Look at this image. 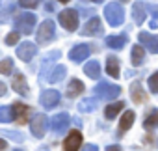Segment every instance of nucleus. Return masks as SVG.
Wrapping results in <instances>:
<instances>
[{
    "mask_svg": "<svg viewBox=\"0 0 158 151\" xmlns=\"http://www.w3.org/2000/svg\"><path fill=\"white\" fill-rule=\"evenodd\" d=\"M69 123H71V118L69 114L61 112V114H56L52 119H50V125H52V131L56 134H63L67 129H69Z\"/></svg>",
    "mask_w": 158,
    "mask_h": 151,
    "instance_id": "0eeeda50",
    "label": "nucleus"
},
{
    "mask_svg": "<svg viewBox=\"0 0 158 151\" xmlns=\"http://www.w3.org/2000/svg\"><path fill=\"white\" fill-rule=\"evenodd\" d=\"M91 2H104V0H91Z\"/></svg>",
    "mask_w": 158,
    "mask_h": 151,
    "instance_id": "58836bf2",
    "label": "nucleus"
},
{
    "mask_svg": "<svg viewBox=\"0 0 158 151\" xmlns=\"http://www.w3.org/2000/svg\"><path fill=\"white\" fill-rule=\"evenodd\" d=\"M35 52H37V47H35L34 43H30V41L21 43V45L17 47V56H19L23 62H30V60L35 56Z\"/></svg>",
    "mask_w": 158,
    "mask_h": 151,
    "instance_id": "9d476101",
    "label": "nucleus"
},
{
    "mask_svg": "<svg viewBox=\"0 0 158 151\" xmlns=\"http://www.w3.org/2000/svg\"><path fill=\"white\" fill-rule=\"evenodd\" d=\"M104 17H106L110 26H121L125 21V11H123L119 2H112L104 8Z\"/></svg>",
    "mask_w": 158,
    "mask_h": 151,
    "instance_id": "f257e3e1",
    "label": "nucleus"
},
{
    "mask_svg": "<svg viewBox=\"0 0 158 151\" xmlns=\"http://www.w3.org/2000/svg\"><path fill=\"white\" fill-rule=\"evenodd\" d=\"M95 93L99 99H104V101H112L115 97H119L121 93V88L115 86V84H110V82H99L97 88H95Z\"/></svg>",
    "mask_w": 158,
    "mask_h": 151,
    "instance_id": "f03ea898",
    "label": "nucleus"
},
{
    "mask_svg": "<svg viewBox=\"0 0 158 151\" xmlns=\"http://www.w3.org/2000/svg\"><path fill=\"white\" fill-rule=\"evenodd\" d=\"M47 123H48V118H47L45 114H37V116H34V119L30 121L32 134L37 136V138L45 136V132H47Z\"/></svg>",
    "mask_w": 158,
    "mask_h": 151,
    "instance_id": "423d86ee",
    "label": "nucleus"
},
{
    "mask_svg": "<svg viewBox=\"0 0 158 151\" xmlns=\"http://www.w3.org/2000/svg\"><path fill=\"white\" fill-rule=\"evenodd\" d=\"M17 151H21V149H17Z\"/></svg>",
    "mask_w": 158,
    "mask_h": 151,
    "instance_id": "a19ab883",
    "label": "nucleus"
},
{
    "mask_svg": "<svg viewBox=\"0 0 158 151\" xmlns=\"http://www.w3.org/2000/svg\"><path fill=\"white\" fill-rule=\"evenodd\" d=\"M63 77H65V67H63V65H58V67L52 69V73L48 75V80H50V82H60Z\"/></svg>",
    "mask_w": 158,
    "mask_h": 151,
    "instance_id": "a878e982",
    "label": "nucleus"
},
{
    "mask_svg": "<svg viewBox=\"0 0 158 151\" xmlns=\"http://www.w3.org/2000/svg\"><path fill=\"white\" fill-rule=\"evenodd\" d=\"M58 2H69V0H58Z\"/></svg>",
    "mask_w": 158,
    "mask_h": 151,
    "instance_id": "ea45409f",
    "label": "nucleus"
},
{
    "mask_svg": "<svg viewBox=\"0 0 158 151\" xmlns=\"http://www.w3.org/2000/svg\"><path fill=\"white\" fill-rule=\"evenodd\" d=\"M19 2H21V6H24V8H37L41 0H19Z\"/></svg>",
    "mask_w": 158,
    "mask_h": 151,
    "instance_id": "7c9ffc66",
    "label": "nucleus"
},
{
    "mask_svg": "<svg viewBox=\"0 0 158 151\" xmlns=\"http://www.w3.org/2000/svg\"><path fill=\"white\" fill-rule=\"evenodd\" d=\"M78 110L84 112V114H89V112H95L97 110V99H84L80 101V105H78Z\"/></svg>",
    "mask_w": 158,
    "mask_h": 151,
    "instance_id": "4be33fe9",
    "label": "nucleus"
},
{
    "mask_svg": "<svg viewBox=\"0 0 158 151\" xmlns=\"http://www.w3.org/2000/svg\"><path fill=\"white\" fill-rule=\"evenodd\" d=\"M13 118H15L13 108H10V106H0V121H2V123H8Z\"/></svg>",
    "mask_w": 158,
    "mask_h": 151,
    "instance_id": "bb28decb",
    "label": "nucleus"
},
{
    "mask_svg": "<svg viewBox=\"0 0 158 151\" xmlns=\"http://www.w3.org/2000/svg\"><path fill=\"white\" fill-rule=\"evenodd\" d=\"M13 69V60L11 58H4L2 62H0V73L2 75H10Z\"/></svg>",
    "mask_w": 158,
    "mask_h": 151,
    "instance_id": "c85d7f7f",
    "label": "nucleus"
},
{
    "mask_svg": "<svg viewBox=\"0 0 158 151\" xmlns=\"http://www.w3.org/2000/svg\"><path fill=\"white\" fill-rule=\"evenodd\" d=\"M82 151H99V147H97L95 144H88V145H84Z\"/></svg>",
    "mask_w": 158,
    "mask_h": 151,
    "instance_id": "72a5a7b5",
    "label": "nucleus"
},
{
    "mask_svg": "<svg viewBox=\"0 0 158 151\" xmlns=\"http://www.w3.org/2000/svg\"><path fill=\"white\" fill-rule=\"evenodd\" d=\"M143 127H145V129H154V127H158V110H154L151 116L145 118Z\"/></svg>",
    "mask_w": 158,
    "mask_h": 151,
    "instance_id": "cd10ccee",
    "label": "nucleus"
},
{
    "mask_svg": "<svg viewBox=\"0 0 158 151\" xmlns=\"http://www.w3.org/2000/svg\"><path fill=\"white\" fill-rule=\"evenodd\" d=\"M106 73L110 75V77H114V79L119 77V60L115 56H108L106 58Z\"/></svg>",
    "mask_w": 158,
    "mask_h": 151,
    "instance_id": "f3484780",
    "label": "nucleus"
},
{
    "mask_svg": "<svg viewBox=\"0 0 158 151\" xmlns=\"http://www.w3.org/2000/svg\"><path fill=\"white\" fill-rule=\"evenodd\" d=\"M145 8H147V11L151 13V17H154V19L158 21V6H156V4H147Z\"/></svg>",
    "mask_w": 158,
    "mask_h": 151,
    "instance_id": "2f4dec72",
    "label": "nucleus"
},
{
    "mask_svg": "<svg viewBox=\"0 0 158 151\" xmlns=\"http://www.w3.org/2000/svg\"><path fill=\"white\" fill-rule=\"evenodd\" d=\"M60 23H61V26L65 30L74 32L78 28V13H76V10H63L60 13Z\"/></svg>",
    "mask_w": 158,
    "mask_h": 151,
    "instance_id": "39448f33",
    "label": "nucleus"
},
{
    "mask_svg": "<svg viewBox=\"0 0 158 151\" xmlns=\"http://www.w3.org/2000/svg\"><path fill=\"white\" fill-rule=\"evenodd\" d=\"M141 47H147V50H151L152 54H158V36H152L149 32H141L138 36Z\"/></svg>",
    "mask_w": 158,
    "mask_h": 151,
    "instance_id": "1a4fd4ad",
    "label": "nucleus"
},
{
    "mask_svg": "<svg viewBox=\"0 0 158 151\" xmlns=\"http://www.w3.org/2000/svg\"><path fill=\"white\" fill-rule=\"evenodd\" d=\"M39 101H41V105L45 108H54L60 103V92H56V90H45L41 93Z\"/></svg>",
    "mask_w": 158,
    "mask_h": 151,
    "instance_id": "9b49d317",
    "label": "nucleus"
},
{
    "mask_svg": "<svg viewBox=\"0 0 158 151\" xmlns=\"http://www.w3.org/2000/svg\"><path fill=\"white\" fill-rule=\"evenodd\" d=\"M80 145H82V134H80V131H71L69 136L63 142V149L65 151H80Z\"/></svg>",
    "mask_w": 158,
    "mask_h": 151,
    "instance_id": "6e6552de",
    "label": "nucleus"
},
{
    "mask_svg": "<svg viewBox=\"0 0 158 151\" xmlns=\"http://www.w3.org/2000/svg\"><path fill=\"white\" fill-rule=\"evenodd\" d=\"M28 112H30V106H26V105H23V103H15V105H13V114H15L17 123L28 121Z\"/></svg>",
    "mask_w": 158,
    "mask_h": 151,
    "instance_id": "4468645a",
    "label": "nucleus"
},
{
    "mask_svg": "<svg viewBox=\"0 0 158 151\" xmlns=\"http://www.w3.org/2000/svg\"><path fill=\"white\" fill-rule=\"evenodd\" d=\"M11 88H13L17 93H21V95H26V93H28V84H26V80H24V77H23L21 73H17L15 77H13Z\"/></svg>",
    "mask_w": 158,
    "mask_h": 151,
    "instance_id": "2eb2a0df",
    "label": "nucleus"
},
{
    "mask_svg": "<svg viewBox=\"0 0 158 151\" xmlns=\"http://www.w3.org/2000/svg\"><path fill=\"white\" fill-rule=\"evenodd\" d=\"M8 147V144H6V140H2V138H0V151H4Z\"/></svg>",
    "mask_w": 158,
    "mask_h": 151,
    "instance_id": "e433bc0d",
    "label": "nucleus"
},
{
    "mask_svg": "<svg viewBox=\"0 0 158 151\" xmlns=\"http://www.w3.org/2000/svg\"><path fill=\"white\" fill-rule=\"evenodd\" d=\"M127 41H128V37L125 34L123 36H110V37H106V47H110V49H123L127 45Z\"/></svg>",
    "mask_w": 158,
    "mask_h": 151,
    "instance_id": "dca6fc26",
    "label": "nucleus"
},
{
    "mask_svg": "<svg viewBox=\"0 0 158 151\" xmlns=\"http://www.w3.org/2000/svg\"><path fill=\"white\" fill-rule=\"evenodd\" d=\"M106 151H121V147H119V145H108Z\"/></svg>",
    "mask_w": 158,
    "mask_h": 151,
    "instance_id": "c9c22d12",
    "label": "nucleus"
},
{
    "mask_svg": "<svg viewBox=\"0 0 158 151\" xmlns=\"http://www.w3.org/2000/svg\"><path fill=\"white\" fill-rule=\"evenodd\" d=\"M117 2H121V4H125V2H130V0H117Z\"/></svg>",
    "mask_w": 158,
    "mask_h": 151,
    "instance_id": "4c0bfd02",
    "label": "nucleus"
},
{
    "mask_svg": "<svg viewBox=\"0 0 158 151\" xmlns=\"http://www.w3.org/2000/svg\"><path fill=\"white\" fill-rule=\"evenodd\" d=\"M89 52H91V49H89V45H76V47H73L71 49V52H69V58L73 60V62H84L88 56H89Z\"/></svg>",
    "mask_w": 158,
    "mask_h": 151,
    "instance_id": "f8f14e48",
    "label": "nucleus"
},
{
    "mask_svg": "<svg viewBox=\"0 0 158 151\" xmlns=\"http://www.w3.org/2000/svg\"><path fill=\"white\" fill-rule=\"evenodd\" d=\"M132 17H134V23L136 24H143L145 21V10H143V2H138L132 6Z\"/></svg>",
    "mask_w": 158,
    "mask_h": 151,
    "instance_id": "a211bd4d",
    "label": "nucleus"
},
{
    "mask_svg": "<svg viewBox=\"0 0 158 151\" xmlns=\"http://www.w3.org/2000/svg\"><path fill=\"white\" fill-rule=\"evenodd\" d=\"M35 26V15L34 13H23L15 21V28L19 34H32Z\"/></svg>",
    "mask_w": 158,
    "mask_h": 151,
    "instance_id": "20e7f679",
    "label": "nucleus"
},
{
    "mask_svg": "<svg viewBox=\"0 0 158 151\" xmlns=\"http://www.w3.org/2000/svg\"><path fill=\"white\" fill-rule=\"evenodd\" d=\"M6 90H8V88H6V84H4V82H0V97L6 95Z\"/></svg>",
    "mask_w": 158,
    "mask_h": 151,
    "instance_id": "f704fd0d",
    "label": "nucleus"
},
{
    "mask_svg": "<svg viewBox=\"0 0 158 151\" xmlns=\"http://www.w3.org/2000/svg\"><path fill=\"white\" fill-rule=\"evenodd\" d=\"M19 41V32H13V34H10L8 37H6V43L8 45H15Z\"/></svg>",
    "mask_w": 158,
    "mask_h": 151,
    "instance_id": "473e14b6",
    "label": "nucleus"
},
{
    "mask_svg": "<svg viewBox=\"0 0 158 151\" xmlns=\"http://www.w3.org/2000/svg\"><path fill=\"white\" fill-rule=\"evenodd\" d=\"M123 106H125V103L121 101V103H114V105H110V106H106V110H104V116L108 118V119H112V118H115L121 110H123Z\"/></svg>",
    "mask_w": 158,
    "mask_h": 151,
    "instance_id": "393cba45",
    "label": "nucleus"
},
{
    "mask_svg": "<svg viewBox=\"0 0 158 151\" xmlns=\"http://www.w3.org/2000/svg\"><path fill=\"white\" fill-rule=\"evenodd\" d=\"M35 36H37V43H41V45L52 41L54 36H56V26H54V23H52L50 19L43 21V23L39 24V30L35 32Z\"/></svg>",
    "mask_w": 158,
    "mask_h": 151,
    "instance_id": "7ed1b4c3",
    "label": "nucleus"
},
{
    "mask_svg": "<svg viewBox=\"0 0 158 151\" xmlns=\"http://www.w3.org/2000/svg\"><path fill=\"white\" fill-rule=\"evenodd\" d=\"M80 34H84V36H101V34H102V24H101V21H99L97 17H91V19L84 24V28H82Z\"/></svg>",
    "mask_w": 158,
    "mask_h": 151,
    "instance_id": "ddd939ff",
    "label": "nucleus"
},
{
    "mask_svg": "<svg viewBox=\"0 0 158 151\" xmlns=\"http://www.w3.org/2000/svg\"><path fill=\"white\" fill-rule=\"evenodd\" d=\"M130 95H132V101H134V103H141V101L145 99V93H143L141 84H139L138 80L130 86Z\"/></svg>",
    "mask_w": 158,
    "mask_h": 151,
    "instance_id": "5701e85b",
    "label": "nucleus"
},
{
    "mask_svg": "<svg viewBox=\"0 0 158 151\" xmlns=\"http://www.w3.org/2000/svg\"><path fill=\"white\" fill-rule=\"evenodd\" d=\"M149 90L152 93H158V71L152 73L151 77H149Z\"/></svg>",
    "mask_w": 158,
    "mask_h": 151,
    "instance_id": "c756f323",
    "label": "nucleus"
},
{
    "mask_svg": "<svg viewBox=\"0 0 158 151\" xmlns=\"http://www.w3.org/2000/svg\"><path fill=\"white\" fill-rule=\"evenodd\" d=\"M84 73L88 75L89 79H99L101 77V65H99V62H88L84 65Z\"/></svg>",
    "mask_w": 158,
    "mask_h": 151,
    "instance_id": "aec40b11",
    "label": "nucleus"
},
{
    "mask_svg": "<svg viewBox=\"0 0 158 151\" xmlns=\"http://www.w3.org/2000/svg\"><path fill=\"white\" fill-rule=\"evenodd\" d=\"M82 92H84V84L80 80L73 79L69 82V86H67V97H76V95H80Z\"/></svg>",
    "mask_w": 158,
    "mask_h": 151,
    "instance_id": "6ab92c4d",
    "label": "nucleus"
},
{
    "mask_svg": "<svg viewBox=\"0 0 158 151\" xmlns=\"http://www.w3.org/2000/svg\"><path fill=\"white\" fill-rule=\"evenodd\" d=\"M145 60V52H143V47L141 45H136L132 49V63L134 65H141Z\"/></svg>",
    "mask_w": 158,
    "mask_h": 151,
    "instance_id": "b1692460",
    "label": "nucleus"
},
{
    "mask_svg": "<svg viewBox=\"0 0 158 151\" xmlns=\"http://www.w3.org/2000/svg\"><path fill=\"white\" fill-rule=\"evenodd\" d=\"M134 112L132 110H127L125 114H123V118H121V123H119V132H125V131H128L130 127H132V123H134Z\"/></svg>",
    "mask_w": 158,
    "mask_h": 151,
    "instance_id": "412c9836",
    "label": "nucleus"
}]
</instances>
